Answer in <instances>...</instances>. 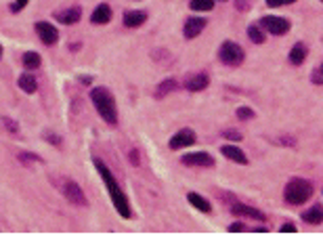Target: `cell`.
Returning a JSON list of instances; mask_svg holds the SVG:
<instances>
[{"label": "cell", "mask_w": 323, "mask_h": 235, "mask_svg": "<svg viewBox=\"0 0 323 235\" xmlns=\"http://www.w3.org/2000/svg\"><path fill=\"white\" fill-rule=\"evenodd\" d=\"M92 164H94V168H97L99 176L103 178V185L107 187V193H109V198H112V204H114L116 212L120 214L122 218H130V216H132L130 202H128V198H126V193L122 191V187L117 185L116 176L112 175V170H109V168H107L105 164L101 162L99 158H94V160H92Z\"/></svg>", "instance_id": "1"}, {"label": "cell", "mask_w": 323, "mask_h": 235, "mask_svg": "<svg viewBox=\"0 0 323 235\" xmlns=\"http://www.w3.org/2000/svg\"><path fill=\"white\" fill-rule=\"evenodd\" d=\"M90 101L97 114L103 118V120L109 124V126H116L117 124V107H116V99L109 92L105 86H97V88L90 90Z\"/></svg>", "instance_id": "2"}, {"label": "cell", "mask_w": 323, "mask_h": 235, "mask_svg": "<svg viewBox=\"0 0 323 235\" xmlns=\"http://www.w3.org/2000/svg\"><path fill=\"white\" fill-rule=\"evenodd\" d=\"M315 191V187L311 181H306V178H292L286 189H283V200H286V204H290V206H300V204L309 202L311 195Z\"/></svg>", "instance_id": "3"}, {"label": "cell", "mask_w": 323, "mask_h": 235, "mask_svg": "<svg viewBox=\"0 0 323 235\" xmlns=\"http://www.w3.org/2000/svg\"><path fill=\"white\" fill-rule=\"evenodd\" d=\"M218 59H220V63H225V65H229V67H239L243 63V59H246V53H243V49H241L237 42L227 40V42L220 44Z\"/></svg>", "instance_id": "4"}, {"label": "cell", "mask_w": 323, "mask_h": 235, "mask_svg": "<svg viewBox=\"0 0 323 235\" xmlns=\"http://www.w3.org/2000/svg\"><path fill=\"white\" fill-rule=\"evenodd\" d=\"M59 189H61V193H63V198H65L69 204H74V206L84 208L86 204H88V202H86L84 191L80 189V185H78L76 181H69V178H65V181H61Z\"/></svg>", "instance_id": "5"}, {"label": "cell", "mask_w": 323, "mask_h": 235, "mask_svg": "<svg viewBox=\"0 0 323 235\" xmlns=\"http://www.w3.org/2000/svg\"><path fill=\"white\" fill-rule=\"evenodd\" d=\"M261 28L266 29L273 36H286L290 32V21L286 17H277V15H266V17L261 19Z\"/></svg>", "instance_id": "6"}, {"label": "cell", "mask_w": 323, "mask_h": 235, "mask_svg": "<svg viewBox=\"0 0 323 235\" xmlns=\"http://www.w3.org/2000/svg\"><path fill=\"white\" fill-rule=\"evenodd\" d=\"M180 162L185 166H193V168H212L214 166V158L206 151H193V153H185Z\"/></svg>", "instance_id": "7"}, {"label": "cell", "mask_w": 323, "mask_h": 235, "mask_svg": "<svg viewBox=\"0 0 323 235\" xmlns=\"http://www.w3.org/2000/svg\"><path fill=\"white\" fill-rule=\"evenodd\" d=\"M34 28H36V34L42 40V44L53 46V44L59 42V32H57V28H55L53 23H49V21H38Z\"/></svg>", "instance_id": "8"}, {"label": "cell", "mask_w": 323, "mask_h": 235, "mask_svg": "<svg viewBox=\"0 0 323 235\" xmlns=\"http://www.w3.org/2000/svg\"><path fill=\"white\" fill-rule=\"evenodd\" d=\"M195 132L191 130V128H180L176 135H172V139H170V149H185V147H191L193 143H195Z\"/></svg>", "instance_id": "9"}, {"label": "cell", "mask_w": 323, "mask_h": 235, "mask_svg": "<svg viewBox=\"0 0 323 235\" xmlns=\"http://www.w3.org/2000/svg\"><path fill=\"white\" fill-rule=\"evenodd\" d=\"M204 28H206V19L204 17H189L183 26V34L187 40H193V38H198L204 32Z\"/></svg>", "instance_id": "10"}, {"label": "cell", "mask_w": 323, "mask_h": 235, "mask_svg": "<svg viewBox=\"0 0 323 235\" xmlns=\"http://www.w3.org/2000/svg\"><path fill=\"white\" fill-rule=\"evenodd\" d=\"M55 19L63 26H76L78 21L82 19V9L80 6H69V9H63L55 13Z\"/></svg>", "instance_id": "11"}, {"label": "cell", "mask_w": 323, "mask_h": 235, "mask_svg": "<svg viewBox=\"0 0 323 235\" xmlns=\"http://www.w3.org/2000/svg\"><path fill=\"white\" fill-rule=\"evenodd\" d=\"M231 212L235 216H243V218H254V221H264V214L261 212V210L252 208V206H246V204H233L231 206Z\"/></svg>", "instance_id": "12"}, {"label": "cell", "mask_w": 323, "mask_h": 235, "mask_svg": "<svg viewBox=\"0 0 323 235\" xmlns=\"http://www.w3.org/2000/svg\"><path fill=\"white\" fill-rule=\"evenodd\" d=\"M114 17V11H112V6L109 4H99L97 9L92 11L90 15V21L94 23V26H105V23H109Z\"/></svg>", "instance_id": "13"}, {"label": "cell", "mask_w": 323, "mask_h": 235, "mask_svg": "<svg viewBox=\"0 0 323 235\" xmlns=\"http://www.w3.org/2000/svg\"><path fill=\"white\" fill-rule=\"evenodd\" d=\"M220 153H223L227 160H231L235 164H241V166H246V164H248V155L243 153L239 147H235V145H223V147H220Z\"/></svg>", "instance_id": "14"}, {"label": "cell", "mask_w": 323, "mask_h": 235, "mask_svg": "<svg viewBox=\"0 0 323 235\" xmlns=\"http://www.w3.org/2000/svg\"><path fill=\"white\" fill-rule=\"evenodd\" d=\"M208 84H210L208 74H195V76H189L185 80V88L191 90V92H200L204 88H208Z\"/></svg>", "instance_id": "15"}, {"label": "cell", "mask_w": 323, "mask_h": 235, "mask_svg": "<svg viewBox=\"0 0 323 235\" xmlns=\"http://www.w3.org/2000/svg\"><path fill=\"white\" fill-rule=\"evenodd\" d=\"M145 21H147V13L145 11H128V13H124V17H122V23L126 28H130V29L141 28Z\"/></svg>", "instance_id": "16"}, {"label": "cell", "mask_w": 323, "mask_h": 235, "mask_svg": "<svg viewBox=\"0 0 323 235\" xmlns=\"http://www.w3.org/2000/svg\"><path fill=\"white\" fill-rule=\"evenodd\" d=\"M187 202L191 204L193 208H198L200 212H204V214H208L210 210H212V204H210L206 198H204V195H200V193H193V191L187 193Z\"/></svg>", "instance_id": "17"}, {"label": "cell", "mask_w": 323, "mask_h": 235, "mask_svg": "<svg viewBox=\"0 0 323 235\" xmlns=\"http://www.w3.org/2000/svg\"><path fill=\"white\" fill-rule=\"evenodd\" d=\"M306 44L304 42H296L292 46V51H290V63L292 65H302L304 59H306Z\"/></svg>", "instance_id": "18"}, {"label": "cell", "mask_w": 323, "mask_h": 235, "mask_svg": "<svg viewBox=\"0 0 323 235\" xmlns=\"http://www.w3.org/2000/svg\"><path fill=\"white\" fill-rule=\"evenodd\" d=\"M178 88V82L175 80V78H166V80H162L160 84H157L155 88V99H164L166 95H170L172 90Z\"/></svg>", "instance_id": "19"}, {"label": "cell", "mask_w": 323, "mask_h": 235, "mask_svg": "<svg viewBox=\"0 0 323 235\" xmlns=\"http://www.w3.org/2000/svg\"><path fill=\"white\" fill-rule=\"evenodd\" d=\"M17 86L23 92H28V95H34V92L38 90V82H36V78L31 74H21L19 80H17Z\"/></svg>", "instance_id": "20"}, {"label": "cell", "mask_w": 323, "mask_h": 235, "mask_svg": "<svg viewBox=\"0 0 323 235\" xmlns=\"http://www.w3.org/2000/svg\"><path fill=\"white\" fill-rule=\"evenodd\" d=\"M302 221L309 223V225H319L323 223V208L321 206H313L309 210H304L302 212Z\"/></svg>", "instance_id": "21"}, {"label": "cell", "mask_w": 323, "mask_h": 235, "mask_svg": "<svg viewBox=\"0 0 323 235\" xmlns=\"http://www.w3.org/2000/svg\"><path fill=\"white\" fill-rule=\"evenodd\" d=\"M21 61H23V67L26 69H38L40 67V63H42V57L38 55L36 51H28V53H23V57H21Z\"/></svg>", "instance_id": "22"}, {"label": "cell", "mask_w": 323, "mask_h": 235, "mask_svg": "<svg viewBox=\"0 0 323 235\" xmlns=\"http://www.w3.org/2000/svg\"><path fill=\"white\" fill-rule=\"evenodd\" d=\"M248 38L254 44H264V40H266V34L263 32V28L261 26H250L248 28Z\"/></svg>", "instance_id": "23"}, {"label": "cell", "mask_w": 323, "mask_h": 235, "mask_svg": "<svg viewBox=\"0 0 323 235\" xmlns=\"http://www.w3.org/2000/svg\"><path fill=\"white\" fill-rule=\"evenodd\" d=\"M189 6L193 11H212L214 9V0H191Z\"/></svg>", "instance_id": "24"}, {"label": "cell", "mask_w": 323, "mask_h": 235, "mask_svg": "<svg viewBox=\"0 0 323 235\" xmlns=\"http://www.w3.org/2000/svg\"><path fill=\"white\" fill-rule=\"evenodd\" d=\"M2 126L9 130L11 135H17V132H19V124L15 122V120H11V118H6V116L2 118Z\"/></svg>", "instance_id": "25"}, {"label": "cell", "mask_w": 323, "mask_h": 235, "mask_svg": "<svg viewBox=\"0 0 323 235\" xmlns=\"http://www.w3.org/2000/svg\"><path fill=\"white\" fill-rule=\"evenodd\" d=\"M235 114H237L239 120H252V118L256 116L252 107H237V112H235Z\"/></svg>", "instance_id": "26"}, {"label": "cell", "mask_w": 323, "mask_h": 235, "mask_svg": "<svg viewBox=\"0 0 323 235\" xmlns=\"http://www.w3.org/2000/svg\"><path fill=\"white\" fill-rule=\"evenodd\" d=\"M250 6H252V0H235V9H237L239 13L250 11Z\"/></svg>", "instance_id": "27"}, {"label": "cell", "mask_w": 323, "mask_h": 235, "mask_svg": "<svg viewBox=\"0 0 323 235\" xmlns=\"http://www.w3.org/2000/svg\"><path fill=\"white\" fill-rule=\"evenodd\" d=\"M28 2L29 0H15V2L11 4V13H19V11H23L28 6Z\"/></svg>", "instance_id": "28"}, {"label": "cell", "mask_w": 323, "mask_h": 235, "mask_svg": "<svg viewBox=\"0 0 323 235\" xmlns=\"http://www.w3.org/2000/svg\"><path fill=\"white\" fill-rule=\"evenodd\" d=\"M223 137L229 139V141H241V135L237 130H223Z\"/></svg>", "instance_id": "29"}, {"label": "cell", "mask_w": 323, "mask_h": 235, "mask_svg": "<svg viewBox=\"0 0 323 235\" xmlns=\"http://www.w3.org/2000/svg\"><path fill=\"white\" fill-rule=\"evenodd\" d=\"M19 160H23V162H42V158H38V155H31V153H19Z\"/></svg>", "instance_id": "30"}, {"label": "cell", "mask_w": 323, "mask_h": 235, "mask_svg": "<svg viewBox=\"0 0 323 235\" xmlns=\"http://www.w3.org/2000/svg\"><path fill=\"white\" fill-rule=\"evenodd\" d=\"M294 0H266V4L271 6V9H275V6H283V4H292Z\"/></svg>", "instance_id": "31"}, {"label": "cell", "mask_w": 323, "mask_h": 235, "mask_svg": "<svg viewBox=\"0 0 323 235\" xmlns=\"http://www.w3.org/2000/svg\"><path fill=\"white\" fill-rule=\"evenodd\" d=\"M44 139H46V141H49V143H55V145H61V139H59L57 135H55V132H46V135H44Z\"/></svg>", "instance_id": "32"}, {"label": "cell", "mask_w": 323, "mask_h": 235, "mask_svg": "<svg viewBox=\"0 0 323 235\" xmlns=\"http://www.w3.org/2000/svg\"><path fill=\"white\" fill-rule=\"evenodd\" d=\"M248 227L243 225V223H233V225H229V231L231 233H237V231H246Z\"/></svg>", "instance_id": "33"}, {"label": "cell", "mask_w": 323, "mask_h": 235, "mask_svg": "<svg viewBox=\"0 0 323 235\" xmlns=\"http://www.w3.org/2000/svg\"><path fill=\"white\" fill-rule=\"evenodd\" d=\"M311 78H313V82H315V84H323V65L319 67V72H317V74H313Z\"/></svg>", "instance_id": "34"}, {"label": "cell", "mask_w": 323, "mask_h": 235, "mask_svg": "<svg viewBox=\"0 0 323 235\" xmlns=\"http://www.w3.org/2000/svg\"><path fill=\"white\" fill-rule=\"evenodd\" d=\"M281 231H283V233H294V231H296V225L286 223V225H281Z\"/></svg>", "instance_id": "35"}, {"label": "cell", "mask_w": 323, "mask_h": 235, "mask_svg": "<svg viewBox=\"0 0 323 235\" xmlns=\"http://www.w3.org/2000/svg\"><path fill=\"white\" fill-rule=\"evenodd\" d=\"M130 160H132V164H139V153H137V149H132Z\"/></svg>", "instance_id": "36"}, {"label": "cell", "mask_w": 323, "mask_h": 235, "mask_svg": "<svg viewBox=\"0 0 323 235\" xmlns=\"http://www.w3.org/2000/svg\"><path fill=\"white\" fill-rule=\"evenodd\" d=\"M80 82H84V84H90V82H92V78H90V76H82V78H80Z\"/></svg>", "instance_id": "37"}, {"label": "cell", "mask_w": 323, "mask_h": 235, "mask_svg": "<svg viewBox=\"0 0 323 235\" xmlns=\"http://www.w3.org/2000/svg\"><path fill=\"white\" fill-rule=\"evenodd\" d=\"M2 53H4V51H2V44H0V59H2Z\"/></svg>", "instance_id": "38"}, {"label": "cell", "mask_w": 323, "mask_h": 235, "mask_svg": "<svg viewBox=\"0 0 323 235\" xmlns=\"http://www.w3.org/2000/svg\"><path fill=\"white\" fill-rule=\"evenodd\" d=\"M321 2H323V0H321Z\"/></svg>", "instance_id": "39"}]
</instances>
